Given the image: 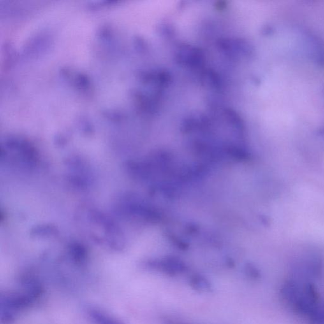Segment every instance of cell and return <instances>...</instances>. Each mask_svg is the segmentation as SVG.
<instances>
[{"instance_id":"5","label":"cell","mask_w":324,"mask_h":324,"mask_svg":"<svg viewBox=\"0 0 324 324\" xmlns=\"http://www.w3.org/2000/svg\"><path fill=\"white\" fill-rule=\"evenodd\" d=\"M86 315L93 324H126L117 317L97 307H87Z\"/></svg>"},{"instance_id":"1","label":"cell","mask_w":324,"mask_h":324,"mask_svg":"<svg viewBox=\"0 0 324 324\" xmlns=\"http://www.w3.org/2000/svg\"><path fill=\"white\" fill-rule=\"evenodd\" d=\"M21 290L4 292L0 296V320L2 324L14 323L20 315L31 309L43 294L38 279L27 277L22 281Z\"/></svg>"},{"instance_id":"4","label":"cell","mask_w":324,"mask_h":324,"mask_svg":"<svg viewBox=\"0 0 324 324\" xmlns=\"http://www.w3.org/2000/svg\"><path fill=\"white\" fill-rule=\"evenodd\" d=\"M302 282L295 279L284 281L280 289V298L284 304L292 310L299 296Z\"/></svg>"},{"instance_id":"6","label":"cell","mask_w":324,"mask_h":324,"mask_svg":"<svg viewBox=\"0 0 324 324\" xmlns=\"http://www.w3.org/2000/svg\"><path fill=\"white\" fill-rule=\"evenodd\" d=\"M188 284L190 288L196 292L211 293L214 290L211 281L204 275L198 273L189 275Z\"/></svg>"},{"instance_id":"9","label":"cell","mask_w":324,"mask_h":324,"mask_svg":"<svg viewBox=\"0 0 324 324\" xmlns=\"http://www.w3.org/2000/svg\"><path fill=\"white\" fill-rule=\"evenodd\" d=\"M162 323H163V324H196L189 323V322L179 320V319L173 318V317H165V318L162 320Z\"/></svg>"},{"instance_id":"2","label":"cell","mask_w":324,"mask_h":324,"mask_svg":"<svg viewBox=\"0 0 324 324\" xmlns=\"http://www.w3.org/2000/svg\"><path fill=\"white\" fill-rule=\"evenodd\" d=\"M321 303L320 295L316 286L310 281L302 282L299 297L292 311L308 317Z\"/></svg>"},{"instance_id":"8","label":"cell","mask_w":324,"mask_h":324,"mask_svg":"<svg viewBox=\"0 0 324 324\" xmlns=\"http://www.w3.org/2000/svg\"><path fill=\"white\" fill-rule=\"evenodd\" d=\"M310 324H324V303H321L308 317Z\"/></svg>"},{"instance_id":"7","label":"cell","mask_w":324,"mask_h":324,"mask_svg":"<svg viewBox=\"0 0 324 324\" xmlns=\"http://www.w3.org/2000/svg\"><path fill=\"white\" fill-rule=\"evenodd\" d=\"M244 274L247 279L253 282H258L261 278L260 270L252 263H247L245 265Z\"/></svg>"},{"instance_id":"3","label":"cell","mask_w":324,"mask_h":324,"mask_svg":"<svg viewBox=\"0 0 324 324\" xmlns=\"http://www.w3.org/2000/svg\"><path fill=\"white\" fill-rule=\"evenodd\" d=\"M145 267L151 271L169 277L180 276L188 271L186 263L174 256L150 260L145 263Z\"/></svg>"}]
</instances>
